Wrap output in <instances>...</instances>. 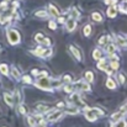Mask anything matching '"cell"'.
<instances>
[{"mask_svg": "<svg viewBox=\"0 0 127 127\" xmlns=\"http://www.w3.org/2000/svg\"><path fill=\"white\" fill-rule=\"evenodd\" d=\"M7 40L11 44H16L20 42V33L16 30H9L7 31Z\"/></svg>", "mask_w": 127, "mask_h": 127, "instance_id": "obj_1", "label": "cell"}, {"mask_svg": "<svg viewBox=\"0 0 127 127\" xmlns=\"http://www.w3.org/2000/svg\"><path fill=\"white\" fill-rule=\"evenodd\" d=\"M36 86H37V88H41V89H44V90H47V89H49L51 83H49V80H48V78H47V77H42V78H40V79L36 82Z\"/></svg>", "mask_w": 127, "mask_h": 127, "instance_id": "obj_2", "label": "cell"}, {"mask_svg": "<svg viewBox=\"0 0 127 127\" xmlns=\"http://www.w3.org/2000/svg\"><path fill=\"white\" fill-rule=\"evenodd\" d=\"M35 40L38 43H41V44H49V43H51V41H49L48 38H46L42 33H37V35L35 36Z\"/></svg>", "mask_w": 127, "mask_h": 127, "instance_id": "obj_3", "label": "cell"}, {"mask_svg": "<svg viewBox=\"0 0 127 127\" xmlns=\"http://www.w3.org/2000/svg\"><path fill=\"white\" fill-rule=\"evenodd\" d=\"M69 48H70V51H72L73 56L77 58V61H79V62H80V61H82V54H80V51H79V49H78L75 46H73V44H72Z\"/></svg>", "mask_w": 127, "mask_h": 127, "instance_id": "obj_4", "label": "cell"}, {"mask_svg": "<svg viewBox=\"0 0 127 127\" xmlns=\"http://www.w3.org/2000/svg\"><path fill=\"white\" fill-rule=\"evenodd\" d=\"M62 117V111H57V112H51V115L48 116V121H57Z\"/></svg>", "mask_w": 127, "mask_h": 127, "instance_id": "obj_5", "label": "cell"}, {"mask_svg": "<svg viewBox=\"0 0 127 127\" xmlns=\"http://www.w3.org/2000/svg\"><path fill=\"white\" fill-rule=\"evenodd\" d=\"M4 100H5V102H6L9 106H12V105H14V99H12V95H11L10 93H5V94H4Z\"/></svg>", "mask_w": 127, "mask_h": 127, "instance_id": "obj_6", "label": "cell"}, {"mask_svg": "<svg viewBox=\"0 0 127 127\" xmlns=\"http://www.w3.org/2000/svg\"><path fill=\"white\" fill-rule=\"evenodd\" d=\"M117 14V9H116V5H111L109 9H107V16L109 17H115Z\"/></svg>", "mask_w": 127, "mask_h": 127, "instance_id": "obj_7", "label": "cell"}, {"mask_svg": "<svg viewBox=\"0 0 127 127\" xmlns=\"http://www.w3.org/2000/svg\"><path fill=\"white\" fill-rule=\"evenodd\" d=\"M74 29H75V20H74L73 17H70V19L67 21V30H68L69 32H72Z\"/></svg>", "mask_w": 127, "mask_h": 127, "instance_id": "obj_8", "label": "cell"}, {"mask_svg": "<svg viewBox=\"0 0 127 127\" xmlns=\"http://www.w3.org/2000/svg\"><path fill=\"white\" fill-rule=\"evenodd\" d=\"M115 51H116V46H115L114 43H109V44L106 46V53L112 54V53H115Z\"/></svg>", "mask_w": 127, "mask_h": 127, "instance_id": "obj_9", "label": "cell"}, {"mask_svg": "<svg viewBox=\"0 0 127 127\" xmlns=\"http://www.w3.org/2000/svg\"><path fill=\"white\" fill-rule=\"evenodd\" d=\"M70 99H72V101L77 102L78 105H84V102H83V101L80 100V97H79V95H78L77 93H74V94L72 95V97H70Z\"/></svg>", "mask_w": 127, "mask_h": 127, "instance_id": "obj_10", "label": "cell"}, {"mask_svg": "<svg viewBox=\"0 0 127 127\" xmlns=\"http://www.w3.org/2000/svg\"><path fill=\"white\" fill-rule=\"evenodd\" d=\"M91 17H93V20L96 21V22H102V16L100 15V12H93V14H91Z\"/></svg>", "mask_w": 127, "mask_h": 127, "instance_id": "obj_11", "label": "cell"}, {"mask_svg": "<svg viewBox=\"0 0 127 127\" xmlns=\"http://www.w3.org/2000/svg\"><path fill=\"white\" fill-rule=\"evenodd\" d=\"M48 9H49V12H51L53 16H58V15H59V10H58L56 6H53L52 4L48 6Z\"/></svg>", "mask_w": 127, "mask_h": 127, "instance_id": "obj_12", "label": "cell"}, {"mask_svg": "<svg viewBox=\"0 0 127 127\" xmlns=\"http://www.w3.org/2000/svg\"><path fill=\"white\" fill-rule=\"evenodd\" d=\"M65 111L68 114H78V107L77 106H67L65 107Z\"/></svg>", "mask_w": 127, "mask_h": 127, "instance_id": "obj_13", "label": "cell"}, {"mask_svg": "<svg viewBox=\"0 0 127 127\" xmlns=\"http://www.w3.org/2000/svg\"><path fill=\"white\" fill-rule=\"evenodd\" d=\"M116 41L119 42L120 46H122V47H126L127 46V41L124 38V37H121V36H117V37H116Z\"/></svg>", "mask_w": 127, "mask_h": 127, "instance_id": "obj_14", "label": "cell"}, {"mask_svg": "<svg viewBox=\"0 0 127 127\" xmlns=\"http://www.w3.org/2000/svg\"><path fill=\"white\" fill-rule=\"evenodd\" d=\"M48 109H49V107H48L47 105H37V106H36V110H37L38 112H41V114H42V112H46Z\"/></svg>", "mask_w": 127, "mask_h": 127, "instance_id": "obj_15", "label": "cell"}, {"mask_svg": "<svg viewBox=\"0 0 127 127\" xmlns=\"http://www.w3.org/2000/svg\"><path fill=\"white\" fill-rule=\"evenodd\" d=\"M0 72L4 74V75H7L9 74V69H7V65L6 64H0Z\"/></svg>", "mask_w": 127, "mask_h": 127, "instance_id": "obj_16", "label": "cell"}, {"mask_svg": "<svg viewBox=\"0 0 127 127\" xmlns=\"http://www.w3.org/2000/svg\"><path fill=\"white\" fill-rule=\"evenodd\" d=\"M93 57H94V59H100L102 57V54H101V52L99 49H94L93 51Z\"/></svg>", "mask_w": 127, "mask_h": 127, "instance_id": "obj_17", "label": "cell"}, {"mask_svg": "<svg viewBox=\"0 0 127 127\" xmlns=\"http://www.w3.org/2000/svg\"><path fill=\"white\" fill-rule=\"evenodd\" d=\"M97 68H99V69H101V70H106V68H107L106 62H105L104 59H101V61H100V63L97 64Z\"/></svg>", "mask_w": 127, "mask_h": 127, "instance_id": "obj_18", "label": "cell"}, {"mask_svg": "<svg viewBox=\"0 0 127 127\" xmlns=\"http://www.w3.org/2000/svg\"><path fill=\"white\" fill-rule=\"evenodd\" d=\"M85 79L88 80V83H93V80H94L93 73H91V72H86V73H85Z\"/></svg>", "mask_w": 127, "mask_h": 127, "instance_id": "obj_19", "label": "cell"}, {"mask_svg": "<svg viewBox=\"0 0 127 127\" xmlns=\"http://www.w3.org/2000/svg\"><path fill=\"white\" fill-rule=\"evenodd\" d=\"M106 86L110 88V89H115V88H116V84H115V82H114L112 79H109V80L106 82Z\"/></svg>", "mask_w": 127, "mask_h": 127, "instance_id": "obj_20", "label": "cell"}, {"mask_svg": "<svg viewBox=\"0 0 127 127\" xmlns=\"http://www.w3.org/2000/svg\"><path fill=\"white\" fill-rule=\"evenodd\" d=\"M83 32H84L85 36H89L90 32H91V26H90V25H86L84 29H83Z\"/></svg>", "mask_w": 127, "mask_h": 127, "instance_id": "obj_21", "label": "cell"}, {"mask_svg": "<svg viewBox=\"0 0 127 127\" xmlns=\"http://www.w3.org/2000/svg\"><path fill=\"white\" fill-rule=\"evenodd\" d=\"M12 75H14V78H16V79H19L20 78V72L16 69V67H12Z\"/></svg>", "mask_w": 127, "mask_h": 127, "instance_id": "obj_22", "label": "cell"}, {"mask_svg": "<svg viewBox=\"0 0 127 127\" xmlns=\"http://www.w3.org/2000/svg\"><path fill=\"white\" fill-rule=\"evenodd\" d=\"M122 115H124V112H117V114H114V115H112V120H115V121L117 122V121L122 117Z\"/></svg>", "mask_w": 127, "mask_h": 127, "instance_id": "obj_23", "label": "cell"}, {"mask_svg": "<svg viewBox=\"0 0 127 127\" xmlns=\"http://www.w3.org/2000/svg\"><path fill=\"white\" fill-rule=\"evenodd\" d=\"M51 53H52V49H51V48H48V49H43L41 57H48V56H51Z\"/></svg>", "mask_w": 127, "mask_h": 127, "instance_id": "obj_24", "label": "cell"}, {"mask_svg": "<svg viewBox=\"0 0 127 127\" xmlns=\"http://www.w3.org/2000/svg\"><path fill=\"white\" fill-rule=\"evenodd\" d=\"M70 16H72L73 19H75V17H79V12L75 10V7H73V9H72V14H70Z\"/></svg>", "mask_w": 127, "mask_h": 127, "instance_id": "obj_25", "label": "cell"}, {"mask_svg": "<svg viewBox=\"0 0 127 127\" xmlns=\"http://www.w3.org/2000/svg\"><path fill=\"white\" fill-rule=\"evenodd\" d=\"M63 80H64V82H65L67 84H68V83L70 84V83H72V77L67 74V75H64V77H63Z\"/></svg>", "mask_w": 127, "mask_h": 127, "instance_id": "obj_26", "label": "cell"}, {"mask_svg": "<svg viewBox=\"0 0 127 127\" xmlns=\"http://www.w3.org/2000/svg\"><path fill=\"white\" fill-rule=\"evenodd\" d=\"M119 79H120V83H121V84H125V83H126V78H125V75H124L122 73L119 74Z\"/></svg>", "mask_w": 127, "mask_h": 127, "instance_id": "obj_27", "label": "cell"}, {"mask_svg": "<svg viewBox=\"0 0 127 127\" xmlns=\"http://www.w3.org/2000/svg\"><path fill=\"white\" fill-rule=\"evenodd\" d=\"M22 82L26 83V84H30V83H31V78H30L29 75H24V77H22Z\"/></svg>", "mask_w": 127, "mask_h": 127, "instance_id": "obj_28", "label": "cell"}, {"mask_svg": "<svg viewBox=\"0 0 127 127\" xmlns=\"http://www.w3.org/2000/svg\"><path fill=\"white\" fill-rule=\"evenodd\" d=\"M48 14H47V11H38V12H36V16H38V17H46Z\"/></svg>", "mask_w": 127, "mask_h": 127, "instance_id": "obj_29", "label": "cell"}, {"mask_svg": "<svg viewBox=\"0 0 127 127\" xmlns=\"http://www.w3.org/2000/svg\"><path fill=\"white\" fill-rule=\"evenodd\" d=\"M119 67H120V65H119L117 61H112V62H111V68H112V69H119Z\"/></svg>", "mask_w": 127, "mask_h": 127, "instance_id": "obj_30", "label": "cell"}, {"mask_svg": "<svg viewBox=\"0 0 127 127\" xmlns=\"http://www.w3.org/2000/svg\"><path fill=\"white\" fill-rule=\"evenodd\" d=\"M19 110H20V112H21L22 115H25V114H26V109H25V106H24V105H20Z\"/></svg>", "mask_w": 127, "mask_h": 127, "instance_id": "obj_31", "label": "cell"}, {"mask_svg": "<svg viewBox=\"0 0 127 127\" xmlns=\"http://www.w3.org/2000/svg\"><path fill=\"white\" fill-rule=\"evenodd\" d=\"M106 41H107V37H106V36H102V37L100 38L99 43H100V44H105V42H106Z\"/></svg>", "mask_w": 127, "mask_h": 127, "instance_id": "obj_32", "label": "cell"}, {"mask_svg": "<svg viewBox=\"0 0 127 127\" xmlns=\"http://www.w3.org/2000/svg\"><path fill=\"white\" fill-rule=\"evenodd\" d=\"M64 90H65L67 93H72V90H73V89H72V86H70L69 83H68V85H65V86H64Z\"/></svg>", "mask_w": 127, "mask_h": 127, "instance_id": "obj_33", "label": "cell"}, {"mask_svg": "<svg viewBox=\"0 0 127 127\" xmlns=\"http://www.w3.org/2000/svg\"><path fill=\"white\" fill-rule=\"evenodd\" d=\"M49 29H52V30H56V29H57V25H56V22L51 21V22H49Z\"/></svg>", "mask_w": 127, "mask_h": 127, "instance_id": "obj_34", "label": "cell"}, {"mask_svg": "<svg viewBox=\"0 0 127 127\" xmlns=\"http://www.w3.org/2000/svg\"><path fill=\"white\" fill-rule=\"evenodd\" d=\"M119 124H116V126H127V122L125 121H117Z\"/></svg>", "mask_w": 127, "mask_h": 127, "instance_id": "obj_35", "label": "cell"}, {"mask_svg": "<svg viewBox=\"0 0 127 127\" xmlns=\"http://www.w3.org/2000/svg\"><path fill=\"white\" fill-rule=\"evenodd\" d=\"M32 74H33V75H37V74H38V70H37V69H33V70H32Z\"/></svg>", "mask_w": 127, "mask_h": 127, "instance_id": "obj_36", "label": "cell"}]
</instances>
